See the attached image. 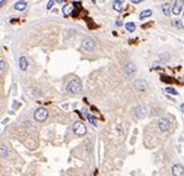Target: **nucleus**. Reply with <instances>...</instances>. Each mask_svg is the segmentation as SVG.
Returning <instances> with one entry per match:
<instances>
[{"instance_id": "f257e3e1", "label": "nucleus", "mask_w": 184, "mask_h": 176, "mask_svg": "<svg viewBox=\"0 0 184 176\" xmlns=\"http://www.w3.org/2000/svg\"><path fill=\"white\" fill-rule=\"evenodd\" d=\"M81 91H82V83H81L80 79L75 78V79L71 81L69 84H67V92L77 94V93H80Z\"/></svg>"}, {"instance_id": "f03ea898", "label": "nucleus", "mask_w": 184, "mask_h": 176, "mask_svg": "<svg viewBox=\"0 0 184 176\" xmlns=\"http://www.w3.org/2000/svg\"><path fill=\"white\" fill-rule=\"evenodd\" d=\"M47 117H49V112H47L45 108H39V109H36L35 113H34V118H35V120H37V121H45L47 119Z\"/></svg>"}, {"instance_id": "7ed1b4c3", "label": "nucleus", "mask_w": 184, "mask_h": 176, "mask_svg": "<svg viewBox=\"0 0 184 176\" xmlns=\"http://www.w3.org/2000/svg\"><path fill=\"white\" fill-rule=\"evenodd\" d=\"M73 131L78 137H83V135L87 133V129L81 121H76V123L73 124Z\"/></svg>"}, {"instance_id": "20e7f679", "label": "nucleus", "mask_w": 184, "mask_h": 176, "mask_svg": "<svg viewBox=\"0 0 184 176\" xmlns=\"http://www.w3.org/2000/svg\"><path fill=\"white\" fill-rule=\"evenodd\" d=\"M158 128H159V130H161L162 133H167V131L169 130V128H170L169 119H167V118H161V119L158 120Z\"/></svg>"}, {"instance_id": "39448f33", "label": "nucleus", "mask_w": 184, "mask_h": 176, "mask_svg": "<svg viewBox=\"0 0 184 176\" xmlns=\"http://www.w3.org/2000/svg\"><path fill=\"white\" fill-rule=\"evenodd\" d=\"M147 113H148V109L144 106H138V107H136V109H134V116L137 117L138 119L146 118L147 117Z\"/></svg>"}, {"instance_id": "423d86ee", "label": "nucleus", "mask_w": 184, "mask_h": 176, "mask_svg": "<svg viewBox=\"0 0 184 176\" xmlns=\"http://www.w3.org/2000/svg\"><path fill=\"white\" fill-rule=\"evenodd\" d=\"M183 4H184V0H174V4L172 6V14L180 15L183 9Z\"/></svg>"}, {"instance_id": "0eeeda50", "label": "nucleus", "mask_w": 184, "mask_h": 176, "mask_svg": "<svg viewBox=\"0 0 184 176\" xmlns=\"http://www.w3.org/2000/svg\"><path fill=\"white\" fill-rule=\"evenodd\" d=\"M123 71L127 76H133V74L136 73V71H137V67H136V65L133 62H127L123 66Z\"/></svg>"}, {"instance_id": "6e6552de", "label": "nucleus", "mask_w": 184, "mask_h": 176, "mask_svg": "<svg viewBox=\"0 0 184 176\" xmlns=\"http://www.w3.org/2000/svg\"><path fill=\"white\" fill-rule=\"evenodd\" d=\"M81 46H82V49L86 50V51H92V50L95 49V46H96V43H95V40H92V39H85Z\"/></svg>"}, {"instance_id": "1a4fd4ad", "label": "nucleus", "mask_w": 184, "mask_h": 176, "mask_svg": "<svg viewBox=\"0 0 184 176\" xmlns=\"http://www.w3.org/2000/svg\"><path fill=\"white\" fill-rule=\"evenodd\" d=\"M134 89L138 92H143V91L147 89V82L144 79H137L134 82Z\"/></svg>"}, {"instance_id": "9d476101", "label": "nucleus", "mask_w": 184, "mask_h": 176, "mask_svg": "<svg viewBox=\"0 0 184 176\" xmlns=\"http://www.w3.org/2000/svg\"><path fill=\"white\" fill-rule=\"evenodd\" d=\"M172 174L174 176H183L184 175V166L182 164H175L172 167Z\"/></svg>"}, {"instance_id": "9b49d317", "label": "nucleus", "mask_w": 184, "mask_h": 176, "mask_svg": "<svg viewBox=\"0 0 184 176\" xmlns=\"http://www.w3.org/2000/svg\"><path fill=\"white\" fill-rule=\"evenodd\" d=\"M124 0H113V9L116 11H122V8H123Z\"/></svg>"}, {"instance_id": "f8f14e48", "label": "nucleus", "mask_w": 184, "mask_h": 176, "mask_svg": "<svg viewBox=\"0 0 184 176\" xmlns=\"http://www.w3.org/2000/svg\"><path fill=\"white\" fill-rule=\"evenodd\" d=\"M62 12L65 15H70V14H73V4H67L65 5L62 8Z\"/></svg>"}, {"instance_id": "ddd939ff", "label": "nucleus", "mask_w": 184, "mask_h": 176, "mask_svg": "<svg viewBox=\"0 0 184 176\" xmlns=\"http://www.w3.org/2000/svg\"><path fill=\"white\" fill-rule=\"evenodd\" d=\"M19 67H20V70H23V71H25L26 68H28V60H26V57H24V56L20 57Z\"/></svg>"}, {"instance_id": "4468645a", "label": "nucleus", "mask_w": 184, "mask_h": 176, "mask_svg": "<svg viewBox=\"0 0 184 176\" xmlns=\"http://www.w3.org/2000/svg\"><path fill=\"white\" fill-rule=\"evenodd\" d=\"M28 6V4H26V1H24V0H20V1H18L16 4L14 5V9L15 10H24Z\"/></svg>"}, {"instance_id": "2eb2a0df", "label": "nucleus", "mask_w": 184, "mask_h": 176, "mask_svg": "<svg viewBox=\"0 0 184 176\" xmlns=\"http://www.w3.org/2000/svg\"><path fill=\"white\" fill-rule=\"evenodd\" d=\"M162 11H163V14H164L165 16H169V15H170V5L168 4V3L163 4V6H162Z\"/></svg>"}, {"instance_id": "dca6fc26", "label": "nucleus", "mask_w": 184, "mask_h": 176, "mask_svg": "<svg viewBox=\"0 0 184 176\" xmlns=\"http://www.w3.org/2000/svg\"><path fill=\"white\" fill-rule=\"evenodd\" d=\"M151 15H152V10H149V9L143 10V11L141 12V15H139V19L143 20V19H146V18H149Z\"/></svg>"}, {"instance_id": "f3484780", "label": "nucleus", "mask_w": 184, "mask_h": 176, "mask_svg": "<svg viewBox=\"0 0 184 176\" xmlns=\"http://www.w3.org/2000/svg\"><path fill=\"white\" fill-rule=\"evenodd\" d=\"M0 156H1V158H6V156H8V148L4 146V145H1V146H0Z\"/></svg>"}, {"instance_id": "a211bd4d", "label": "nucleus", "mask_w": 184, "mask_h": 176, "mask_svg": "<svg viewBox=\"0 0 184 176\" xmlns=\"http://www.w3.org/2000/svg\"><path fill=\"white\" fill-rule=\"evenodd\" d=\"M126 29H127V31H129V32H133L134 29H136L134 22H127L126 24Z\"/></svg>"}, {"instance_id": "6ab92c4d", "label": "nucleus", "mask_w": 184, "mask_h": 176, "mask_svg": "<svg viewBox=\"0 0 184 176\" xmlns=\"http://www.w3.org/2000/svg\"><path fill=\"white\" fill-rule=\"evenodd\" d=\"M87 119H88V121H90V123L92 124V125H95V127H96L97 125V120H96V118H95L93 116H92V114H87Z\"/></svg>"}, {"instance_id": "aec40b11", "label": "nucleus", "mask_w": 184, "mask_h": 176, "mask_svg": "<svg viewBox=\"0 0 184 176\" xmlns=\"http://www.w3.org/2000/svg\"><path fill=\"white\" fill-rule=\"evenodd\" d=\"M172 25L174 26V28H177V29H183V24H182V21H180V20H173Z\"/></svg>"}, {"instance_id": "412c9836", "label": "nucleus", "mask_w": 184, "mask_h": 176, "mask_svg": "<svg viewBox=\"0 0 184 176\" xmlns=\"http://www.w3.org/2000/svg\"><path fill=\"white\" fill-rule=\"evenodd\" d=\"M165 92L169 93V94H174V96H177V94H178V92H177L174 88H170V87H167L165 88Z\"/></svg>"}, {"instance_id": "4be33fe9", "label": "nucleus", "mask_w": 184, "mask_h": 176, "mask_svg": "<svg viewBox=\"0 0 184 176\" xmlns=\"http://www.w3.org/2000/svg\"><path fill=\"white\" fill-rule=\"evenodd\" d=\"M52 5H54V0H50V1L47 3V9H51L52 8Z\"/></svg>"}, {"instance_id": "5701e85b", "label": "nucleus", "mask_w": 184, "mask_h": 176, "mask_svg": "<svg viewBox=\"0 0 184 176\" xmlns=\"http://www.w3.org/2000/svg\"><path fill=\"white\" fill-rule=\"evenodd\" d=\"M4 67H5V63L3 61H0V70H4Z\"/></svg>"}, {"instance_id": "b1692460", "label": "nucleus", "mask_w": 184, "mask_h": 176, "mask_svg": "<svg viewBox=\"0 0 184 176\" xmlns=\"http://www.w3.org/2000/svg\"><path fill=\"white\" fill-rule=\"evenodd\" d=\"M132 3H133V4H139V3H142L143 0H131Z\"/></svg>"}, {"instance_id": "393cba45", "label": "nucleus", "mask_w": 184, "mask_h": 176, "mask_svg": "<svg viewBox=\"0 0 184 176\" xmlns=\"http://www.w3.org/2000/svg\"><path fill=\"white\" fill-rule=\"evenodd\" d=\"M116 25H117V26H121V25H122V22L120 21V20H117V21H116Z\"/></svg>"}, {"instance_id": "a878e982", "label": "nucleus", "mask_w": 184, "mask_h": 176, "mask_svg": "<svg viewBox=\"0 0 184 176\" xmlns=\"http://www.w3.org/2000/svg\"><path fill=\"white\" fill-rule=\"evenodd\" d=\"M180 109H182V110L184 112V104H182V106H180Z\"/></svg>"}, {"instance_id": "bb28decb", "label": "nucleus", "mask_w": 184, "mask_h": 176, "mask_svg": "<svg viewBox=\"0 0 184 176\" xmlns=\"http://www.w3.org/2000/svg\"><path fill=\"white\" fill-rule=\"evenodd\" d=\"M4 1H5V0H1V1H0V6H1L3 4H4Z\"/></svg>"}, {"instance_id": "cd10ccee", "label": "nucleus", "mask_w": 184, "mask_h": 176, "mask_svg": "<svg viewBox=\"0 0 184 176\" xmlns=\"http://www.w3.org/2000/svg\"><path fill=\"white\" fill-rule=\"evenodd\" d=\"M57 3H62V1H65V0H56Z\"/></svg>"}, {"instance_id": "c85d7f7f", "label": "nucleus", "mask_w": 184, "mask_h": 176, "mask_svg": "<svg viewBox=\"0 0 184 176\" xmlns=\"http://www.w3.org/2000/svg\"><path fill=\"white\" fill-rule=\"evenodd\" d=\"M91 1H93V3H95V0H91Z\"/></svg>"}]
</instances>
